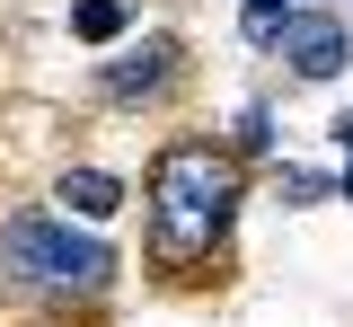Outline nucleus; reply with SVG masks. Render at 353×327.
Instances as JSON below:
<instances>
[{"mask_svg": "<svg viewBox=\"0 0 353 327\" xmlns=\"http://www.w3.org/2000/svg\"><path fill=\"white\" fill-rule=\"evenodd\" d=\"M71 36H88V45H115V36H124V0H80V9H71Z\"/></svg>", "mask_w": 353, "mask_h": 327, "instance_id": "obj_6", "label": "nucleus"}, {"mask_svg": "<svg viewBox=\"0 0 353 327\" xmlns=\"http://www.w3.org/2000/svg\"><path fill=\"white\" fill-rule=\"evenodd\" d=\"M345 195H353V177H345Z\"/></svg>", "mask_w": 353, "mask_h": 327, "instance_id": "obj_10", "label": "nucleus"}, {"mask_svg": "<svg viewBox=\"0 0 353 327\" xmlns=\"http://www.w3.org/2000/svg\"><path fill=\"white\" fill-rule=\"evenodd\" d=\"M0 275L9 283H53V292H97V283L115 275V257L97 239H71L62 221H44V212H18L0 230Z\"/></svg>", "mask_w": 353, "mask_h": 327, "instance_id": "obj_2", "label": "nucleus"}, {"mask_svg": "<svg viewBox=\"0 0 353 327\" xmlns=\"http://www.w3.org/2000/svg\"><path fill=\"white\" fill-rule=\"evenodd\" d=\"M283 18H292V0H248V9H239V27H248L256 45H274V27H283Z\"/></svg>", "mask_w": 353, "mask_h": 327, "instance_id": "obj_7", "label": "nucleus"}, {"mask_svg": "<svg viewBox=\"0 0 353 327\" xmlns=\"http://www.w3.org/2000/svg\"><path fill=\"white\" fill-rule=\"evenodd\" d=\"M336 141H345V150H353V115H336Z\"/></svg>", "mask_w": 353, "mask_h": 327, "instance_id": "obj_9", "label": "nucleus"}, {"mask_svg": "<svg viewBox=\"0 0 353 327\" xmlns=\"http://www.w3.org/2000/svg\"><path fill=\"white\" fill-rule=\"evenodd\" d=\"M168 71H176V45H168V36H150L141 53H124V62L106 71V97H159V89H168Z\"/></svg>", "mask_w": 353, "mask_h": 327, "instance_id": "obj_4", "label": "nucleus"}, {"mask_svg": "<svg viewBox=\"0 0 353 327\" xmlns=\"http://www.w3.org/2000/svg\"><path fill=\"white\" fill-rule=\"evenodd\" d=\"M62 204H71V212H88V221H106V212L124 204V186H115L106 168H71V177H62Z\"/></svg>", "mask_w": 353, "mask_h": 327, "instance_id": "obj_5", "label": "nucleus"}, {"mask_svg": "<svg viewBox=\"0 0 353 327\" xmlns=\"http://www.w3.org/2000/svg\"><path fill=\"white\" fill-rule=\"evenodd\" d=\"M274 36H283V62H292L301 80H336V71H345V27H336L327 9H309V18H283Z\"/></svg>", "mask_w": 353, "mask_h": 327, "instance_id": "obj_3", "label": "nucleus"}, {"mask_svg": "<svg viewBox=\"0 0 353 327\" xmlns=\"http://www.w3.org/2000/svg\"><path fill=\"white\" fill-rule=\"evenodd\" d=\"M230 204H239V168L203 150V141H176L150 168V239H159V266H194L221 230H230Z\"/></svg>", "mask_w": 353, "mask_h": 327, "instance_id": "obj_1", "label": "nucleus"}, {"mask_svg": "<svg viewBox=\"0 0 353 327\" xmlns=\"http://www.w3.org/2000/svg\"><path fill=\"white\" fill-rule=\"evenodd\" d=\"M283 195H292V204H318V195H327V177H309V168H292V177H283Z\"/></svg>", "mask_w": 353, "mask_h": 327, "instance_id": "obj_8", "label": "nucleus"}]
</instances>
